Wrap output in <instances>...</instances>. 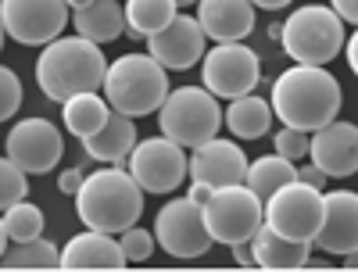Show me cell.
<instances>
[{
  "mask_svg": "<svg viewBox=\"0 0 358 272\" xmlns=\"http://www.w3.org/2000/svg\"><path fill=\"white\" fill-rule=\"evenodd\" d=\"M4 226H8V236L15 240V244H22V240H33V236H43V208L33 204V201H15L8 204L4 211Z\"/></svg>",
  "mask_w": 358,
  "mask_h": 272,
  "instance_id": "obj_28",
  "label": "cell"
},
{
  "mask_svg": "<svg viewBox=\"0 0 358 272\" xmlns=\"http://www.w3.org/2000/svg\"><path fill=\"white\" fill-rule=\"evenodd\" d=\"M4 155L25 172V176H43L50 172L65 155V140L62 129H57L50 118L33 115V118H22L8 129L4 140Z\"/></svg>",
  "mask_w": 358,
  "mask_h": 272,
  "instance_id": "obj_13",
  "label": "cell"
},
{
  "mask_svg": "<svg viewBox=\"0 0 358 272\" xmlns=\"http://www.w3.org/2000/svg\"><path fill=\"white\" fill-rule=\"evenodd\" d=\"M4 40H8V33H4V22H0V50H4Z\"/></svg>",
  "mask_w": 358,
  "mask_h": 272,
  "instance_id": "obj_43",
  "label": "cell"
},
{
  "mask_svg": "<svg viewBox=\"0 0 358 272\" xmlns=\"http://www.w3.org/2000/svg\"><path fill=\"white\" fill-rule=\"evenodd\" d=\"M176 4H179V8H194V4H197V0H176Z\"/></svg>",
  "mask_w": 358,
  "mask_h": 272,
  "instance_id": "obj_44",
  "label": "cell"
},
{
  "mask_svg": "<svg viewBox=\"0 0 358 272\" xmlns=\"http://www.w3.org/2000/svg\"><path fill=\"white\" fill-rule=\"evenodd\" d=\"M273 115L290 129L315 133L326 122H334L341 111V83L326 65H297L283 69L273 83Z\"/></svg>",
  "mask_w": 358,
  "mask_h": 272,
  "instance_id": "obj_1",
  "label": "cell"
},
{
  "mask_svg": "<svg viewBox=\"0 0 358 272\" xmlns=\"http://www.w3.org/2000/svg\"><path fill=\"white\" fill-rule=\"evenodd\" d=\"M233 262L236 265H255V251H251V240H244V244H233Z\"/></svg>",
  "mask_w": 358,
  "mask_h": 272,
  "instance_id": "obj_38",
  "label": "cell"
},
{
  "mask_svg": "<svg viewBox=\"0 0 358 272\" xmlns=\"http://www.w3.org/2000/svg\"><path fill=\"white\" fill-rule=\"evenodd\" d=\"M18 108H22V79L8 65H0V122L15 118Z\"/></svg>",
  "mask_w": 358,
  "mask_h": 272,
  "instance_id": "obj_32",
  "label": "cell"
},
{
  "mask_svg": "<svg viewBox=\"0 0 358 272\" xmlns=\"http://www.w3.org/2000/svg\"><path fill=\"white\" fill-rule=\"evenodd\" d=\"M273 104L265 97H255V94H244V97H233L229 108L222 111V126L236 136V140H262L273 126Z\"/></svg>",
  "mask_w": 358,
  "mask_h": 272,
  "instance_id": "obj_24",
  "label": "cell"
},
{
  "mask_svg": "<svg viewBox=\"0 0 358 272\" xmlns=\"http://www.w3.org/2000/svg\"><path fill=\"white\" fill-rule=\"evenodd\" d=\"M158 126L169 140L179 147H201L204 140H212L222 129V108L219 97L208 86H179L169 90V97L158 108Z\"/></svg>",
  "mask_w": 358,
  "mask_h": 272,
  "instance_id": "obj_6",
  "label": "cell"
},
{
  "mask_svg": "<svg viewBox=\"0 0 358 272\" xmlns=\"http://www.w3.org/2000/svg\"><path fill=\"white\" fill-rule=\"evenodd\" d=\"M69 18V0H0L4 33L22 47H47L65 33Z\"/></svg>",
  "mask_w": 358,
  "mask_h": 272,
  "instance_id": "obj_11",
  "label": "cell"
},
{
  "mask_svg": "<svg viewBox=\"0 0 358 272\" xmlns=\"http://www.w3.org/2000/svg\"><path fill=\"white\" fill-rule=\"evenodd\" d=\"M201 211H204V226H208V233H212V240L215 244H226V248L251 240L255 229L265 222L262 197L244 183L219 187Z\"/></svg>",
  "mask_w": 358,
  "mask_h": 272,
  "instance_id": "obj_7",
  "label": "cell"
},
{
  "mask_svg": "<svg viewBox=\"0 0 358 272\" xmlns=\"http://www.w3.org/2000/svg\"><path fill=\"white\" fill-rule=\"evenodd\" d=\"M72 29L79 36L104 47L126 33V8L118 0H94V4L72 11Z\"/></svg>",
  "mask_w": 358,
  "mask_h": 272,
  "instance_id": "obj_22",
  "label": "cell"
},
{
  "mask_svg": "<svg viewBox=\"0 0 358 272\" xmlns=\"http://www.w3.org/2000/svg\"><path fill=\"white\" fill-rule=\"evenodd\" d=\"M330 8L344 18V25H358V0H330Z\"/></svg>",
  "mask_w": 358,
  "mask_h": 272,
  "instance_id": "obj_35",
  "label": "cell"
},
{
  "mask_svg": "<svg viewBox=\"0 0 358 272\" xmlns=\"http://www.w3.org/2000/svg\"><path fill=\"white\" fill-rule=\"evenodd\" d=\"M111 115V104L104 101L101 90H83V94H72L62 101V122H65V133H72L76 140H86L94 136Z\"/></svg>",
  "mask_w": 358,
  "mask_h": 272,
  "instance_id": "obj_23",
  "label": "cell"
},
{
  "mask_svg": "<svg viewBox=\"0 0 358 272\" xmlns=\"http://www.w3.org/2000/svg\"><path fill=\"white\" fill-rule=\"evenodd\" d=\"M101 94L115 111L129 118L151 115L169 97V69H162L151 54H122L108 62Z\"/></svg>",
  "mask_w": 358,
  "mask_h": 272,
  "instance_id": "obj_4",
  "label": "cell"
},
{
  "mask_svg": "<svg viewBox=\"0 0 358 272\" xmlns=\"http://www.w3.org/2000/svg\"><path fill=\"white\" fill-rule=\"evenodd\" d=\"M197 22L208 40L215 43H236L255 33V4L251 0H197Z\"/></svg>",
  "mask_w": 358,
  "mask_h": 272,
  "instance_id": "obj_18",
  "label": "cell"
},
{
  "mask_svg": "<svg viewBox=\"0 0 358 272\" xmlns=\"http://www.w3.org/2000/svg\"><path fill=\"white\" fill-rule=\"evenodd\" d=\"M344 18L330 4H305L280 25V43L297 65H330L344 50Z\"/></svg>",
  "mask_w": 358,
  "mask_h": 272,
  "instance_id": "obj_5",
  "label": "cell"
},
{
  "mask_svg": "<svg viewBox=\"0 0 358 272\" xmlns=\"http://www.w3.org/2000/svg\"><path fill=\"white\" fill-rule=\"evenodd\" d=\"M251 251H255V265L262 269H301L305 258L312 255V244L308 240H287L273 226L262 222L251 236Z\"/></svg>",
  "mask_w": 358,
  "mask_h": 272,
  "instance_id": "obj_21",
  "label": "cell"
},
{
  "mask_svg": "<svg viewBox=\"0 0 358 272\" xmlns=\"http://www.w3.org/2000/svg\"><path fill=\"white\" fill-rule=\"evenodd\" d=\"M308 162H315L330 179H348L358 172V126L355 122H326L312 133Z\"/></svg>",
  "mask_w": 358,
  "mask_h": 272,
  "instance_id": "obj_15",
  "label": "cell"
},
{
  "mask_svg": "<svg viewBox=\"0 0 358 272\" xmlns=\"http://www.w3.org/2000/svg\"><path fill=\"white\" fill-rule=\"evenodd\" d=\"M126 255L115 233L104 229H83L62 248V269H122Z\"/></svg>",
  "mask_w": 358,
  "mask_h": 272,
  "instance_id": "obj_19",
  "label": "cell"
},
{
  "mask_svg": "<svg viewBox=\"0 0 358 272\" xmlns=\"http://www.w3.org/2000/svg\"><path fill=\"white\" fill-rule=\"evenodd\" d=\"M344 269H358V248L344 255Z\"/></svg>",
  "mask_w": 358,
  "mask_h": 272,
  "instance_id": "obj_41",
  "label": "cell"
},
{
  "mask_svg": "<svg viewBox=\"0 0 358 272\" xmlns=\"http://www.w3.org/2000/svg\"><path fill=\"white\" fill-rule=\"evenodd\" d=\"M22 197H29V176L8 155H0V211Z\"/></svg>",
  "mask_w": 358,
  "mask_h": 272,
  "instance_id": "obj_29",
  "label": "cell"
},
{
  "mask_svg": "<svg viewBox=\"0 0 358 272\" xmlns=\"http://www.w3.org/2000/svg\"><path fill=\"white\" fill-rule=\"evenodd\" d=\"M83 172L79 169H65L62 176H57V190H62V194H69V197H76L79 194V187H83Z\"/></svg>",
  "mask_w": 358,
  "mask_h": 272,
  "instance_id": "obj_34",
  "label": "cell"
},
{
  "mask_svg": "<svg viewBox=\"0 0 358 272\" xmlns=\"http://www.w3.org/2000/svg\"><path fill=\"white\" fill-rule=\"evenodd\" d=\"M312 244L326 255H348L358 248V194L330 190L322 194V226Z\"/></svg>",
  "mask_w": 358,
  "mask_h": 272,
  "instance_id": "obj_17",
  "label": "cell"
},
{
  "mask_svg": "<svg viewBox=\"0 0 358 272\" xmlns=\"http://www.w3.org/2000/svg\"><path fill=\"white\" fill-rule=\"evenodd\" d=\"M126 169L133 172L143 194H172L190 176V155L187 147H179L162 133V136L136 140V147L126 158Z\"/></svg>",
  "mask_w": 358,
  "mask_h": 272,
  "instance_id": "obj_8",
  "label": "cell"
},
{
  "mask_svg": "<svg viewBox=\"0 0 358 272\" xmlns=\"http://www.w3.org/2000/svg\"><path fill=\"white\" fill-rule=\"evenodd\" d=\"M344 57H348V69L358 76V25H355L351 40H344Z\"/></svg>",
  "mask_w": 358,
  "mask_h": 272,
  "instance_id": "obj_37",
  "label": "cell"
},
{
  "mask_svg": "<svg viewBox=\"0 0 358 272\" xmlns=\"http://www.w3.org/2000/svg\"><path fill=\"white\" fill-rule=\"evenodd\" d=\"M140 211H143V190L126 165H104L90 172L76 194V215L83 219V226L115 236L129 229L140 219Z\"/></svg>",
  "mask_w": 358,
  "mask_h": 272,
  "instance_id": "obj_3",
  "label": "cell"
},
{
  "mask_svg": "<svg viewBox=\"0 0 358 272\" xmlns=\"http://www.w3.org/2000/svg\"><path fill=\"white\" fill-rule=\"evenodd\" d=\"M273 147H276V155H283V158H290V162H305V158H308V147H312V133L283 126V129L273 136Z\"/></svg>",
  "mask_w": 358,
  "mask_h": 272,
  "instance_id": "obj_31",
  "label": "cell"
},
{
  "mask_svg": "<svg viewBox=\"0 0 358 272\" xmlns=\"http://www.w3.org/2000/svg\"><path fill=\"white\" fill-rule=\"evenodd\" d=\"M265 226H273L287 240H315L322 226V190L290 179L265 201Z\"/></svg>",
  "mask_w": 358,
  "mask_h": 272,
  "instance_id": "obj_10",
  "label": "cell"
},
{
  "mask_svg": "<svg viewBox=\"0 0 358 272\" xmlns=\"http://www.w3.org/2000/svg\"><path fill=\"white\" fill-rule=\"evenodd\" d=\"M204 50H208V36L194 15H176L162 33L147 36V54L169 72H187L201 65Z\"/></svg>",
  "mask_w": 358,
  "mask_h": 272,
  "instance_id": "obj_14",
  "label": "cell"
},
{
  "mask_svg": "<svg viewBox=\"0 0 358 272\" xmlns=\"http://www.w3.org/2000/svg\"><path fill=\"white\" fill-rule=\"evenodd\" d=\"M201 79L215 97H226V101L255 94V90L262 86L258 54L241 40L236 43H215L201 57Z\"/></svg>",
  "mask_w": 358,
  "mask_h": 272,
  "instance_id": "obj_9",
  "label": "cell"
},
{
  "mask_svg": "<svg viewBox=\"0 0 358 272\" xmlns=\"http://www.w3.org/2000/svg\"><path fill=\"white\" fill-rule=\"evenodd\" d=\"M126 33L136 40H147L162 33V29L179 15L176 0H126Z\"/></svg>",
  "mask_w": 358,
  "mask_h": 272,
  "instance_id": "obj_26",
  "label": "cell"
},
{
  "mask_svg": "<svg viewBox=\"0 0 358 272\" xmlns=\"http://www.w3.org/2000/svg\"><path fill=\"white\" fill-rule=\"evenodd\" d=\"M86 4H94V0H69V8L76 11V8H86Z\"/></svg>",
  "mask_w": 358,
  "mask_h": 272,
  "instance_id": "obj_42",
  "label": "cell"
},
{
  "mask_svg": "<svg viewBox=\"0 0 358 272\" xmlns=\"http://www.w3.org/2000/svg\"><path fill=\"white\" fill-rule=\"evenodd\" d=\"M212 194H215V187L212 183H201V179H194V183H190V190H187V197L194 201V204H208V201H212Z\"/></svg>",
  "mask_w": 358,
  "mask_h": 272,
  "instance_id": "obj_36",
  "label": "cell"
},
{
  "mask_svg": "<svg viewBox=\"0 0 358 272\" xmlns=\"http://www.w3.org/2000/svg\"><path fill=\"white\" fill-rule=\"evenodd\" d=\"M255 8H265V11H280V8H290L294 0H251Z\"/></svg>",
  "mask_w": 358,
  "mask_h": 272,
  "instance_id": "obj_39",
  "label": "cell"
},
{
  "mask_svg": "<svg viewBox=\"0 0 358 272\" xmlns=\"http://www.w3.org/2000/svg\"><path fill=\"white\" fill-rule=\"evenodd\" d=\"M118 244H122V255H126V262H147V258L155 255L158 240H155V233H151V229H140V226L133 222L129 229H122V233H118Z\"/></svg>",
  "mask_w": 358,
  "mask_h": 272,
  "instance_id": "obj_30",
  "label": "cell"
},
{
  "mask_svg": "<svg viewBox=\"0 0 358 272\" xmlns=\"http://www.w3.org/2000/svg\"><path fill=\"white\" fill-rule=\"evenodd\" d=\"M133 147H136V126H133V118L111 108L108 122L94 136L83 140V155L94 158V162H104V165H126Z\"/></svg>",
  "mask_w": 358,
  "mask_h": 272,
  "instance_id": "obj_20",
  "label": "cell"
},
{
  "mask_svg": "<svg viewBox=\"0 0 358 272\" xmlns=\"http://www.w3.org/2000/svg\"><path fill=\"white\" fill-rule=\"evenodd\" d=\"M104 72H108V57L101 43L86 40L79 33L76 36L62 33L36 57V86L43 90L47 101H57V104L72 94H83V90H101Z\"/></svg>",
  "mask_w": 358,
  "mask_h": 272,
  "instance_id": "obj_2",
  "label": "cell"
},
{
  "mask_svg": "<svg viewBox=\"0 0 358 272\" xmlns=\"http://www.w3.org/2000/svg\"><path fill=\"white\" fill-rule=\"evenodd\" d=\"M290 179H297V162H290L283 155H262V158L248 162L244 187H251L262 197V204H265L283 183H290Z\"/></svg>",
  "mask_w": 358,
  "mask_h": 272,
  "instance_id": "obj_25",
  "label": "cell"
},
{
  "mask_svg": "<svg viewBox=\"0 0 358 272\" xmlns=\"http://www.w3.org/2000/svg\"><path fill=\"white\" fill-rule=\"evenodd\" d=\"M248 150L236 143V140H204L201 147H194L190 155V179H201V183H212L219 187H233V183H244L248 176Z\"/></svg>",
  "mask_w": 358,
  "mask_h": 272,
  "instance_id": "obj_16",
  "label": "cell"
},
{
  "mask_svg": "<svg viewBox=\"0 0 358 272\" xmlns=\"http://www.w3.org/2000/svg\"><path fill=\"white\" fill-rule=\"evenodd\" d=\"M155 240L165 255L183 258V262L208 255V248L215 244L208 226H204L201 204H194L190 197H176L158 211L155 215Z\"/></svg>",
  "mask_w": 358,
  "mask_h": 272,
  "instance_id": "obj_12",
  "label": "cell"
},
{
  "mask_svg": "<svg viewBox=\"0 0 358 272\" xmlns=\"http://www.w3.org/2000/svg\"><path fill=\"white\" fill-rule=\"evenodd\" d=\"M297 179H301V183H308V187H315V190H322L330 176H326L315 162H308V165H297Z\"/></svg>",
  "mask_w": 358,
  "mask_h": 272,
  "instance_id": "obj_33",
  "label": "cell"
},
{
  "mask_svg": "<svg viewBox=\"0 0 358 272\" xmlns=\"http://www.w3.org/2000/svg\"><path fill=\"white\" fill-rule=\"evenodd\" d=\"M8 226H4V215H0V258H4V251H8Z\"/></svg>",
  "mask_w": 358,
  "mask_h": 272,
  "instance_id": "obj_40",
  "label": "cell"
},
{
  "mask_svg": "<svg viewBox=\"0 0 358 272\" xmlns=\"http://www.w3.org/2000/svg\"><path fill=\"white\" fill-rule=\"evenodd\" d=\"M0 269H62V251H57L50 240L33 236V240L15 244L11 251H4Z\"/></svg>",
  "mask_w": 358,
  "mask_h": 272,
  "instance_id": "obj_27",
  "label": "cell"
}]
</instances>
